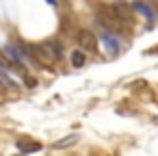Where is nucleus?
<instances>
[{"instance_id":"1","label":"nucleus","mask_w":158,"mask_h":156,"mask_svg":"<svg viewBox=\"0 0 158 156\" xmlns=\"http://www.w3.org/2000/svg\"><path fill=\"white\" fill-rule=\"evenodd\" d=\"M31 50V57L41 65V67H52L54 61L61 57V46L56 41H44V44H35L28 48Z\"/></svg>"},{"instance_id":"2","label":"nucleus","mask_w":158,"mask_h":156,"mask_svg":"<svg viewBox=\"0 0 158 156\" xmlns=\"http://www.w3.org/2000/svg\"><path fill=\"white\" fill-rule=\"evenodd\" d=\"M78 44H80V48L87 50V52H95V50H98V39H95V35H93L91 31H80V33H78Z\"/></svg>"},{"instance_id":"3","label":"nucleus","mask_w":158,"mask_h":156,"mask_svg":"<svg viewBox=\"0 0 158 156\" xmlns=\"http://www.w3.org/2000/svg\"><path fill=\"white\" fill-rule=\"evenodd\" d=\"M18 150L22 152V154H33V152H39L41 150V143L39 141H33V139H26V137H22V139H18Z\"/></svg>"},{"instance_id":"4","label":"nucleus","mask_w":158,"mask_h":156,"mask_svg":"<svg viewBox=\"0 0 158 156\" xmlns=\"http://www.w3.org/2000/svg\"><path fill=\"white\" fill-rule=\"evenodd\" d=\"M102 41H104V46L108 48V52H113V54H117L119 50H121V41H119V37H115L113 33H102Z\"/></svg>"},{"instance_id":"5","label":"nucleus","mask_w":158,"mask_h":156,"mask_svg":"<svg viewBox=\"0 0 158 156\" xmlns=\"http://www.w3.org/2000/svg\"><path fill=\"white\" fill-rule=\"evenodd\" d=\"M130 9H132V11H136V13H141V15H143L145 20H149V22L154 20V9H152V7H147L145 2H134V5H130Z\"/></svg>"},{"instance_id":"6","label":"nucleus","mask_w":158,"mask_h":156,"mask_svg":"<svg viewBox=\"0 0 158 156\" xmlns=\"http://www.w3.org/2000/svg\"><path fill=\"white\" fill-rule=\"evenodd\" d=\"M76 143H78V137H76V134H69V137H63V139L54 141L52 147H54V150H63V147H72V145H76Z\"/></svg>"},{"instance_id":"7","label":"nucleus","mask_w":158,"mask_h":156,"mask_svg":"<svg viewBox=\"0 0 158 156\" xmlns=\"http://www.w3.org/2000/svg\"><path fill=\"white\" fill-rule=\"evenodd\" d=\"M72 65H74V67H82V65H85V52H82V50L72 52Z\"/></svg>"},{"instance_id":"8","label":"nucleus","mask_w":158,"mask_h":156,"mask_svg":"<svg viewBox=\"0 0 158 156\" xmlns=\"http://www.w3.org/2000/svg\"><path fill=\"white\" fill-rule=\"evenodd\" d=\"M24 82H26V85H28V87H31V89H33V87H35V85H37V80H35V78H31V76H28V74H26V76H24Z\"/></svg>"},{"instance_id":"9","label":"nucleus","mask_w":158,"mask_h":156,"mask_svg":"<svg viewBox=\"0 0 158 156\" xmlns=\"http://www.w3.org/2000/svg\"><path fill=\"white\" fill-rule=\"evenodd\" d=\"M2 91H5V87H2V82H0V93H2Z\"/></svg>"}]
</instances>
